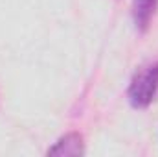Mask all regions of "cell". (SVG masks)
Instances as JSON below:
<instances>
[{
	"label": "cell",
	"mask_w": 158,
	"mask_h": 157,
	"mask_svg": "<svg viewBox=\"0 0 158 157\" xmlns=\"http://www.w3.org/2000/svg\"><path fill=\"white\" fill-rule=\"evenodd\" d=\"M158 91V63H151L138 70L129 85V102L136 109H145L156 96Z\"/></svg>",
	"instance_id": "cell-1"
},
{
	"label": "cell",
	"mask_w": 158,
	"mask_h": 157,
	"mask_svg": "<svg viewBox=\"0 0 158 157\" xmlns=\"http://www.w3.org/2000/svg\"><path fill=\"white\" fill-rule=\"evenodd\" d=\"M158 7V0H132V22L138 32H145Z\"/></svg>",
	"instance_id": "cell-3"
},
{
	"label": "cell",
	"mask_w": 158,
	"mask_h": 157,
	"mask_svg": "<svg viewBox=\"0 0 158 157\" xmlns=\"http://www.w3.org/2000/svg\"><path fill=\"white\" fill-rule=\"evenodd\" d=\"M85 154V142L79 133H66L61 137L50 150L48 155H63V157H76Z\"/></svg>",
	"instance_id": "cell-2"
}]
</instances>
